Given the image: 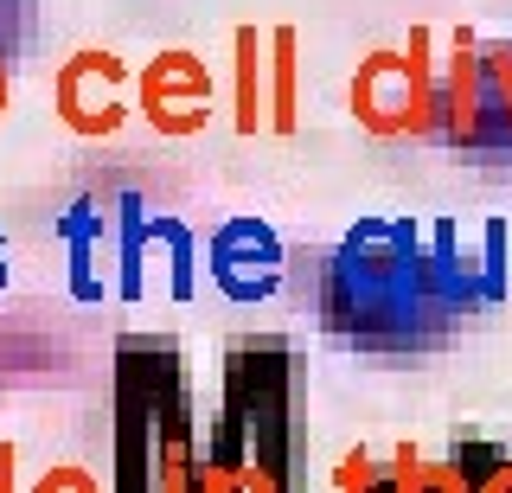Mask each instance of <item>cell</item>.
<instances>
[{"mask_svg": "<svg viewBox=\"0 0 512 493\" xmlns=\"http://www.w3.org/2000/svg\"><path fill=\"white\" fill-rule=\"evenodd\" d=\"M480 84H487V109L512 135V45H487V52H480Z\"/></svg>", "mask_w": 512, "mask_h": 493, "instance_id": "2", "label": "cell"}, {"mask_svg": "<svg viewBox=\"0 0 512 493\" xmlns=\"http://www.w3.org/2000/svg\"><path fill=\"white\" fill-rule=\"evenodd\" d=\"M199 103H212V77L199 71V58L192 52L154 58V71H148V122H160L167 135H186V129L205 122Z\"/></svg>", "mask_w": 512, "mask_h": 493, "instance_id": "1", "label": "cell"}, {"mask_svg": "<svg viewBox=\"0 0 512 493\" xmlns=\"http://www.w3.org/2000/svg\"><path fill=\"white\" fill-rule=\"evenodd\" d=\"M256 122H263V109H256V33L237 26V129L256 135Z\"/></svg>", "mask_w": 512, "mask_h": 493, "instance_id": "3", "label": "cell"}, {"mask_svg": "<svg viewBox=\"0 0 512 493\" xmlns=\"http://www.w3.org/2000/svg\"><path fill=\"white\" fill-rule=\"evenodd\" d=\"M0 109H7V77H0Z\"/></svg>", "mask_w": 512, "mask_h": 493, "instance_id": "5", "label": "cell"}, {"mask_svg": "<svg viewBox=\"0 0 512 493\" xmlns=\"http://www.w3.org/2000/svg\"><path fill=\"white\" fill-rule=\"evenodd\" d=\"M269 52H276V129H288L295 122V33H282L269 39Z\"/></svg>", "mask_w": 512, "mask_h": 493, "instance_id": "4", "label": "cell"}]
</instances>
